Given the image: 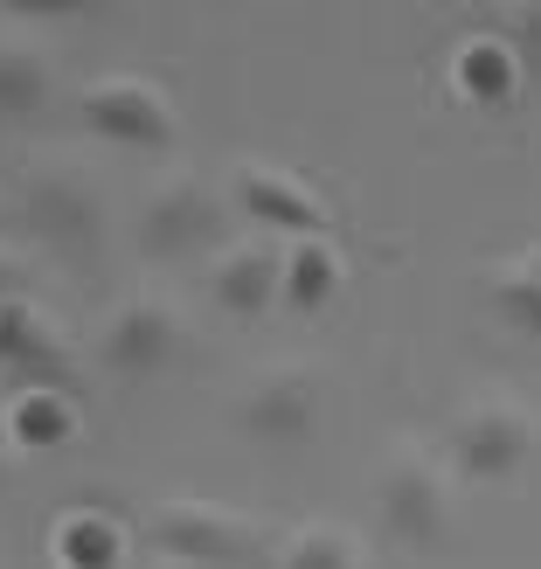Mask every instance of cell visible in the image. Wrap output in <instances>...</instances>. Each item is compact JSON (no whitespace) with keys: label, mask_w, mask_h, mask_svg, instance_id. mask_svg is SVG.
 <instances>
[{"label":"cell","mask_w":541,"mask_h":569,"mask_svg":"<svg viewBox=\"0 0 541 569\" xmlns=\"http://www.w3.org/2000/svg\"><path fill=\"white\" fill-rule=\"evenodd\" d=\"M271 521L258 515H243V507H222V500H160L153 515H147V542L174 562V569H243V562H258L271 549Z\"/></svg>","instance_id":"6da1fadb"},{"label":"cell","mask_w":541,"mask_h":569,"mask_svg":"<svg viewBox=\"0 0 541 569\" xmlns=\"http://www.w3.org/2000/svg\"><path fill=\"white\" fill-rule=\"evenodd\" d=\"M375 521H382V542H395V549H417V556L444 549L451 521H459V507H451V466L431 459L423 445H395L382 479H375Z\"/></svg>","instance_id":"7a4b0ae2"},{"label":"cell","mask_w":541,"mask_h":569,"mask_svg":"<svg viewBox=\"0 0 541 569\" xmlns=\"http://www.w3.org/2000/svg\"><path fill=\"white\" fill-rule=\"evenodd\" d=\"M541 445V417L514 396H479L451 417L444 431V466L451 479H472V487H507V479H521L528 459Z\"/></svg>","instance_id":"3957f363"},{"label":"cell","mask_w":541,"mask_h":569,"mask_svg":"<svg viewBox=\"0 0 541 569\" xmlns=\"http://www.w3.org/2000/svg\"><path fill=\"white\" fill-rule=\"evenodd\" d=\"M21 216L36 243L70 271H98L104 258V194L83 167H36L21 188Z\"/></svg>","instance_id":"277c9868"},{"label":"cell","mask_w":541,"mask_h":569,"mask_svg":"<svg viewBox=\"0 0 541 569\" xmlns=\"http://www.w3.org/2000/svg\"><path fill=\"white\" fill-rule=\"evenodd\" d=\"M139 250L153 264H181L202 250H230V202L202 174H167L139 209Z\"/></svg>","instance_id":"5b68a950"},{"label":"cell","mask_w":541,"mask_h":569,"mask_svg":"<svg viewBox=\"0 0 541 569\" xmlns=\"http://www.w3.org/2000/svg\"><path fill=\"white\" fill-rule=\"evenodd\" d=\"M83 126H91L104 147H126V153H167L181 139V111L174 98L160 91L153 77L139 70H111L83 91Z\"/></svg>","instance_id":"8992f818"},{"label":"cell","mask_w":541,"mask_h":569,"mask_svg":"<svg viewBox=\"0 0 541 569\" xmlns=\"http://www.w3.org/2000/svg\"><path fill=\"white\" fill-rule=\"evenodd\" d=\"M320 417H327V382L312 376L305 361L271 368V376L250 382L243 403H237L243 438L250 445H271V451H305L312 438H320Z\"/></svg>","instance_id":"52a82bcc"},{"label":"cell","mask_w":541,"mask_h":569,"mask_svg":"<svg viewBox=\"0 0 541 569\" xmlns=\"http://www.w3.org/2000/svg\"><path fill=\"white\" fill-rule=\"evenodd\" d=\"M230 202L258 222V230H278L292 243H312V237H333V209L320 202V188H305L299 174H284L271 160H243L230 174Z\"/></svg>","instance_id":"ba28073f"},{"label":"cell","mask_w":541,"mask_h":569,"mask_svg":"<svg viewBox=\"0 0 541 569\" xmlns=\"http://www.w3.org/2000/svg\"><path fill=\"white\" fill-rule=\"evenodd\" d=\"M174 355H181V312L167 299H153V292L126 299L111 312L104 340H98V361H104L111 382H153Z\"/></svg>","instance_id":"9c48e42d"},{"label":"cell","mask_w":541,"mask_h":569,"mask_svg":"<svg viewBox=\"0 0 541 569\" xmlns=\"http://www.w3.org/2000/svg\"><path fill=\"white\" fill-rule=\"evenodd\" d=\"M0 368L28 376L36 389H77V361H70V340L56 333V320L36 299H14L0 306Z\"/></svg>","instance_id":"30bf717a"},{"label":"cell","mask_w":541,"mask_h":569,"mask_svg":"<svg viewBox=\"0 0 541 569\" xmlns=\"http://www.w3.org/2000/svg\"><path fill=\"white\" fill-rule=\"evenodd\" d=\"M209 299L230 312V320H264L284 299V250L271 243H230L209 271Z\"/></svg>","instance_id":"8fae6325"},{"label":"cell","mask_w":541,"mask_h":569,"mask_svg":"<svg viewBox=\"0 0 541 569\" xmlns=\"http://www.w3.org/2000/svg\"><path fill=\"white\" fill-rule=\"evenodd\" d=\"M126 542H132V528L111 507H70L49 528L56 569H126Z\"/></svg>","instance_id":"7c38bea8"},{"label":"cell","mask_w":541,"mask_h":569,"mask_svg":"<svg viewBox=\"0 0 541 569\" xmlns=\"http://www.w3.org/2000/svg\"><path fill=\"white\" fill-rule=\"evenodd\" d=\"M451 91H459L465 104H487V111L514 104L528 83H521V63H514V49H507V36L459 42V56H451Z\"/></svg>","instance_id":"4fadbf2b"},{"label":"cell","mask_w":541,"mask_h":569,"mask_svg":"<svg viewBox=\"0 0 541 569\" xmlns=\"http://www.w3.org/2000/svg\"><path fill=\"white\" fill-rule=\"evenodd\" d=\"M56 98V63L42 42H21V36H0V119L21 126V119H42Z\"/></svg>","instance_id":"5bb4252c"},{"label":"cell","mask_w":541,"mask_h":569,"mask_svg":"<svg viewBox=\"0 0 541 569\" xmlns=\"http://www.w3.org/2000/svg\"><path fill=\"white\" fill-rule=\"evenodd\" d=\"M348 284V258H340L333 237H312V243H292L284 250V312H327Z\"/></svg>","instance_id":"9a60e30c"},{"label":"cell","mask_w":541,"mask_h":569,"mask_svg":"<svg viewBox=\"0 0 541 569\" xmlns=\"http://www.w3.org/2000/svg\"><path fill=\"white\" fill-rule=\"evenodd\" d=\"M487 306H493L514 333L541 340V243L514 250V258H500V264L487 271Z\"/></svg>","instance_id":"2e32d148"},{"label":"cell","mask_w":541,"mask_h":569,"mask_svg":"<svg viewBox=\"0 0 541 569\" xmlns=\"http://www.w3.org/2000/svg\"><path fill=\"white\" fill-rule=\"evenodd\" d=\"M77 431H83V417H77L70 389H28L8 410V445H21V451H63V445H77Z\"/></svg>","instance_id":"e0dca14e"},{"label":"cell","mask_w":541,"mask_h":569,"mask_svg":"<svg viewBox=\"0 0 541 569\" xmlns=\"http://www.w3.org/2000/svg\"><path fill=\"white\" fill-rule=\"evenodd\" d=\"M271 569H368V542L340 521H305L278 542Z\"/></svg>","instance_id":"ac0fdd59"},{"label":"cell","mask_w":541,"mask_h":569,"mask_svg":"<svg viewBox=\"0 0 541 569\" xmlns=\"http://www.w3.org/2000/svg\"><path fill=\"white\" fill-rule=\"evenodd\" d=\"M507 49H514V63H521V83L541 98V0L514 14V36H507Z\"/></svg>","instance_id":"d6986e66"},{"label":"cell","mask_w":541,"mask_h":569,"mask_svg":"<svg viewBox=\"0 0 541 569\" xmlns=\"http://www.w3.org/2000/svg\"><path fill=\"white\" fill-rule=\"evenodd\" d=\"M14 299H28V271H21V258L0 250V306H14Z\"/></svg>","instance_id":"ffe728a7"},{"label":"cell","mask_w":541,"mask_h":569,"mask_svg":"<svg viewBox=\"0 0 541 569\" xmlns=\"http://www.w3.org/2000/svg\"><path fill=\"white\" fill-rule=\"evenodd\" d=\"M0 445H8V410H0Z\"/></svg>","instance_id":"44dd1931"},{"label":"cell","mask_w":541,"mask_h":569,"mask_svg":"<svg viewBox=\"0 0 541 569\" xmlns=\"http://www.w3.org/2000/svg\"><path fill=\"white\" fill-rule=\"evenodd\" d=\"M167 569H174V562H167Z\"/></svg>","instance_id":"7402d4cb"}]
</instances>
